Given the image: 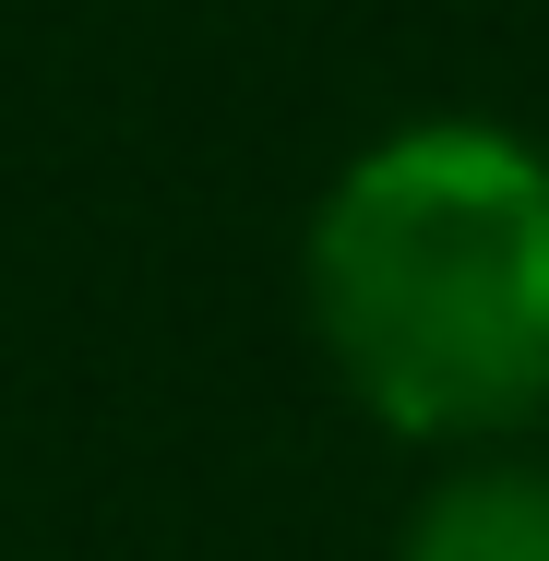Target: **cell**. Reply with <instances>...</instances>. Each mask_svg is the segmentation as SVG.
<instances>
[{"instance_id":"6da1fadb","label":"cell","mask_w":549,"mask_h":561,"mask_svg":"<svg viewBox=\"0 0 549 561\" xmlns=\"http://www.w3.org/2000/svg\"><path fill=\"white\" fill-rule=\"evenodd\" d=\"M311 335L407 443H490L549 407V156L502 119L370 144L311 216Z\"/></svg>"},{"instance_id":"7a4b0ae2","label":"cell","mask_w":549,"mask_h":561,"mask_svg":"<svg viewBox=\"0 0 549 561\" xmlns=\"http://www.w3.org/2000/svg\"><path fill=\"white\" fill-rule=\"evenodd\" d=\"M394 561H549V466H478L431 490Z\"/></svg>"}]
</instances>
